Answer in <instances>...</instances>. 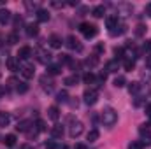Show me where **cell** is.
I'll list each match as a JSON object with an SVG mask.
<instances>
[{
    "label": "cell",
    "mask_w": 151,
    "mask_h": 149,
    "mask_svg": "<svg viewBox=\"0 0 151 149\" xmlns=\"http://www.w3.org/2000/svg\"><path fill=\"white\" fill-rule=\"evenodd\" d=\"M116 121H118V112L114 109L107 107V109L102 111V123L106 126H113V125H116Z\"/></svg>",
    "instance_id": "cell-1"
},
{
    "label": "cell",
    "mask_w": 151,
    "mask_h": 149,
    "mask_svg": "<svg viewBox=\"0 0 151 149\" xmlns=\"http://www.w3.org/2000/svg\"><path fill=\"white\" fill-rule=\"evenodd\" d=\"M79 32H81L86 39H91V37H95V35L99 34L97 27H95V25H91V23H86V21L79 25Z\"/></svg>",
    "instance_id": "cell-2"
},
{
    "label": "cell",
    "mask_w": 151,
    "mask_h": 149,
    "mask_svg": "<svg viewBox=\"0 0 151 149\" xmlns=\"http://www.w3.org/2000/svg\"><path fill=\"white\" fill-rule=\"evenodd\" d=\"M83 100H84L86 105L97 104V100H99V91H97V90H86V91L83 93Z\"/></svg>",
    "instance_id": "cell-3"
},
{
    "label": "cell",
    "mask_w": 151,
    "mask_h": 149,
    "mask_svg": "<svg viewBox=\"0 0 151 149\" xmlns=\"http://www.w3.org/2000/svg\"><path fill=\"white\" fill-rule=\"evenodd\" d=\"M81 133H83V123H81V121L72 123V126H70V130H69V135H70L72 139H76V137H79Z\"/></svg>",
    "instance_id": "cell-4"
},
{
    "label": "cell",
    "mask_w": 151,
    "mask_h": 149,
    "mask_svg": "<svg viewBox=\"0 0 151 149\" xmlns=\"http://www.w3.org/2000/svg\"><path fill=\"white\" fill-rule=\"evenodd\" d=\"M139 133H141V137H142V144H151V130L146 126H141V130H139Z\"/></svg>",
    "instance_id": "cell-5"
},
{
    "label": "cell",
    "mask_w": 151,
    "mask_h": 149,
    "mask_svg": "<svg viewBox=\"0 0 151 149\" xmlns=\"http://www.w3.org/2000/svg\"><path fill=\"white\" fill-rule=\"evenodd\" d=\"M67 47H70V49H77V51L83 49V46L79 44V40H77L74 35H69V37H67Z\"/></svg>",
    "instance_id": "cell-6"
},
{
    "label": "cell",
    "mask_w": 151,
    "mask_h": 149,
    "mask_svg": "<svg viewBox=\"0 0 151 149\" xmlns=\"http://www.w3.org/2000/svg\"><path fill=\"white\" fill-rule=\"evenodd\" d=\"M34 74H35V70H34L32 65H23V67H21V75H23L25 79H32Z\"/></svg>",
    "instance_id": "cell-7"
},
{
    "label": "cell",
    "mask_w": 151,
    "mask_h": 149,
    "mask_svg": "<svg viewBox=\"0 0 151 149\" xmlns=\"http://www.w3.org/2000/svg\"><path fill=\"white\" fill-rule=\"evenodd\" d=\"M30 54H32V49H30L28 46H23V47H19V51H18V60H27Z\"/></svg>",
    "instance_id": "cell-8"
},
{
    "label": "cell",
    "mask_w": 151,
    "mask_h": 149,
    "mask_svg": "<svg viewBox=\"0 0 151 149\" xmlns=\"http://www.w3.org/2000/svg\"><path fill=\"white\" fill-rule=\"evenodd\" d=\"M62 44H63L62 37H58V35H51V37H49V46H51L53 49H60Z\"/></svg>",
    "instance_id": "cell-9"
},
{
    "label": "cell",
    "mask_w": 151,
    "mask_h": 149,
    "mask_svg": "<svg viewBox=\"0 0 151 149\" xmlns=\"http://www.w3.org/2000/svg\"><path fill=\"white\" fill-rule=\"evenodd\" d=\"M39 34V25L37 23H30V25H27V35L28 37H35Z\"/></svg>",
    "instance_id": "cell-10"
},
{
    "label": "cell",
    "mask_w": 151,
    "mask_h": 149,
    "mask_svg": "<svg viewBox=\"0 0 151 149\" xmlns=\"http://www.w3.org/2000/svg\"><path fill=\"white\" fill-rule=\"evenodd\" d=\"M51 135H53L55 139H60V137L63 135V126H62V125H55V126L51 128Z\"/></svg>",
    "instance_id": "cell-11"
},
{
    "label": "cell",
    "mask_w": 151,
    "mask_h": 149,
    "mask_svg": "<svg viewBox=\"0 0 151 149\" xmlns=\"http://www.w3.org/2000/svg\"><path fill=\"white\" fill-rule=\"evenodd\" d=\"M37 21H40V23L49 21V12H47V11H44V9H39V11H37Z\"/></svg>",
    "instance_id": "cell-12"
},
{
    "label": "cell",
    "mask_w": 151,
    "mask_h": 149,
    "mask_svg": "<svg viewBox=\"0 0 151 149\" xmlns=\"http://www.w3.org/2000/svg\"><path fill=\"white\" fill-rule=\"evenodd\" d=\"M47 117L53 119V121H56V119L60 117V111H58V107H55V105L49 107V109H47Z\"/></svg>",
    "instance_id": "cell-13"
},
{
    "label": "cell",
    "mask_w": 151,
    "mask_h": 149,
    "mask_svg": "<svg viewBox=\"0 0 151 149\" xmlns=\"http://www.w3.org/2000/svg\"><path fill=\"white\" fill-rule=\"evenodd\" d=\"M9 19H11V12L7 9H0V23L5 25V23H9Z\"/></svg>",
    "instance_id": "cell-14"
},
{
    "label": "cell",
    "mask_w": 151,
    "mask_h": 149,
    "mask_svg": "<svg viewBox=\"0 0 151 149\" xmlns=\"http://www.w3.org/2000/svg\"><path fill=\"white\" fill-rule=\"evenodd\" d=\"M4 144H5L7 148H12V146L16 144V135H12V133L5 135V137H4Z\"/></svg>",
    "instance_id": "cell-15"
},
{
    "label": "cell",
    "mask_w": 151,
    "mask_h": 149,
    "mask_svg": "<svg viewBox=\"0 0 151 149\" xmlns=\"http://www.w3.org/2000/svg\"><path fill=\"white\" fill-rule=\"evenodd\" d=\"M106 25H107V28H116L118 27V16H109L107 19H106Z\"/></svg>",
    "instance_id": "cell-16"
},
{
    "label": "cell",
    "mask_w": 151,
    "mask_h": 149,
    "mask_svg": "<svg viewBox=\"0 0 151 149\" xmlns=\"http://www.w3.org/2000/svg\"><path fill=\"white\" fill-rule=\"evenodd\" d=\"M30 121H21V123H18V126H16V130L18 132H28L30 130Z\"/></svg>",
    "instance_id": "cell-17"
},
{
    "label": "cell",
    "mask_w": 151,
    "mask_h": 149,
    "mask_svg": "<svg viewBox=\"0 0 151 149\" xmlns=\"http://www.w3.org/2000/svg\"><path fill=\"white\" fill-rule=\"evenodd\" d=\"M11 123V116L7 112H0V126H7Z\"/></svg>",
    "instance_id": "cell-18"
},
{
    "label": "cell",
    "mask_w": 151,
    "mask_h": 149,
    "mask_svg": "<svg viewBox=\"0 0 151 149\" xmlns=\"http://www.w3.org/2000/svg\"><path fill=\"white\" fill-rule=\"evenodd\" d=\"M60 72H62L60 65H49V67H47V74L49 75H58Z\"/></svg>",
    "instance_id": "cell-19"
},
{
    "label": "cell",
    "mask_w": 151,
    "mask_h": 149,
    "mask_svg": "<svg viewBox=\"0 0 151 149\" xmlns=\"http://www.w3.org/2000/svg\"><path fill=\"white\" fill-rule=\"evenodd\" d=\"M99 135H100V133H99V130H95V128H93V130H90V132H88V140H90V142H95V140H99Z\"/></svg>",
    "instance_id": "cell-20"
},
{
    "label": "cell",
    "mask_w": 151,
    "mask_h": 149,
    "mask_svg": "<svg viewBox=\"0 0 151 149\" xmlns=\"http://www.w3.org/2000/svg\"><path fill=\"white\" fill-rule=\"evenodd\" d=\"M106 70L107 72H118V60H113L106 65Z\"/></svg>",
    "instance_id": "cell-21"
},
{
    "label": "cell",
    "mask_w": 151,
    "mask_h": 149,
    "mask_svg": "<svg viewBox=\"0 0 151 149\" xmlns=\"http://www.w3.org/2000/svg\"><path fill=\"white\" fill-rule=\"evenodd\" d=\"M104 12H106L104 5H97V7L93 9V16H95V18H102V16H104Z\"/></svg>",
    "instance_id": "cell-22"
},
{
    "label": "cell",
    "mask_w": 151,
    "mask_h": 149,
    "mask_svg": "<svg viewBox=\"0 0 151 149\" xmlns=\"http://www.w3.org/2000/svg\"><path fill=\"white\" fill-rule=\"evenodd\" d=\"M125 84H127V79H125L123 75H118V77L114 79V86H116V88H123Z\"/></svg>",
    "instance_id": "cell-23"
},
{
    "label": "cell",
    "mask_w": 151,
    "mask_h": 149,
    "mask_svg": "<svg viewBox=\"0 0 151 149\" xmlns=\"http://www.w3.org/2000/svg\"><path fill=\"white\" fill-rule=\"evenodd\" d=\"M83 81H84V84H91L95 81V74L93 72H86V74L83 75Z\"/></svg>",
    "instance_id": "cell-24"
},
{
    "label": "cell",
    "mask_w": 151,
    "mask_h": 149,
    "mask_svg": "<svg viewBox=\"0 0 151 149\" xmlns=\"http://www.w3.org/2000/svg\"><path fill=\"white\" fill-rule=\"evenodd\" d=\"M51 60V54L49 53H46V51H40V56H39V62H42V63H47Z\"/></svg>",
    "instance_id": "cell-25"
},
{
    "label": "cell",
    "mask_w": 151,
    "mask_h": 149,
    "mask_svg": "<svg viewBox=\"0 0 151 149\" xmlns=\"http://www.w3.org/2000/svg\"><path fill=\"white\" fill-rule=\"evenodd\" d=\"M144 148V144L141 142V140H132L130 144H128V149H142Z\"/></svg>",
    "instance_id": "cell-26"
},
{
    "label": "cell",
    "mask_w": 151,
    "mask_h": 149,
    "mask_svg": "<svg viewBox=\"0 0 151 149\" xmlns=\"http://www.w3.org/2000/svg\"><path fill=\"white\" fill-rule=\"evenodd\" d=\"M7 67H9V70H18V65H16V60L11 56V58H7Z\"/></svg>",
    "instance_id": "cell-27"
},
{
    "label": "cell",
    "mask_w": 151,
    "mask_h": 149,
    "mask_svg": "<svg viewBox=\"0 0 151 149\" xmlns=\"http://www.w3.org/2000/svg\"><path fill=\"white\" fill-rule=\"evenodd\" d=\"M76 82H77V75H69V77H65V84H67V86H74Z\"/></svg>",
    "instance_id": "cell-28"
},
{
    "label": "cell",
    "mask_w": 151,
    "mask_h": 149,
    "mask_svg": "<svg viewBox=\"0 0 151 149\" xmlns=\"http://www.w3.org/2000/svg\"><path fill=\"white\" fill-rule=\"evenodd\" d=\"M123 67H125V70H134V67H135V62H134V60H125Z\"/></svg>",
    "instance_id": "cell-29"
},
{
    "label": "cell",
    "mask_w": 151,
    "mask_h": 149,
    "mask_svg": "<svg viewBox=\"0 0 151 149\" xmlns=\"http://www.w3.org/2000/svg\"><path fill=\"white\" fill-rule=\"evenodd\" d=\"M16 90H18L19 93H27V91H28V84H25V82H19V84L16 86Z\"/></svg>",
    "instance_id": "cell-30"
},
{
    "label": "cell",
    "mask_w": 151,
    "mask_h": 149,
    "mask_svg": "<svg viewBox=\"0 0 151 149\" xmlns=\"http://www.w3.org/2000/svg\"><path fill=\"white\" fill-rule=\"evenodd\" d=\"M139 88H141V86H139V82H130L128 91H130V93H137V91H139Z\"/></svg>",
    "instance_id": "cell-31"
},
{
    "label": "cell",
    "mask_w": 151,
    "mask_h": 149,
    "mask_svg": "<svg viewBox=\"0 0 151 149\" xmlns=\"http://www.w3.org/2000/svg\"><path fill=\"white\" fill-rule=\"evenodd\" d=\"M67 97H69L67 91H60V93L56 95V100H58V102H67Z\"/></svg>",
    "instance_id": "cell-32"
},
{
    "label": "cell",
    "mask_w": 151,
    "mask_h": 149,
    "mask_svg": "<svg viewBox=\"0 0 151 149\" xmlns=\"http://www.w3.org/2000/svg\"><path fill=\"white\" fill-rule=\"evenodd\" d=\"M35 126H37V132H46V123H44L42 119H37Z\"/></svg>",
    "instance_id": "cell-33"
},
{
    "label": "cell",
    "mask_w": 151,
    "mask_h": 149,
    "mask_svg": "<svg viewBox=\"0 0 151 149\" xmlns=\"http://www.w3.org/2000/svg\"><path fill=\"white\" fill-rule=\"evenodd\" d=\"M144 32H146V27L144 25H137V28H135V35H144Z\"/></svg>",
    "instance_id": "cell-34"
},
{
    "label": "cell",
    "mask_w": 151,
    "mask_h": 149,
    "mask_svg": "<svg viewBox=\"0 0 151 149\" xmlns=\"http://www.w3.org/2000/svg\"><path fill=\"white\" fill-rule=\"evenodd\" d=\"M7 42H9V44H16V42H18V35H16V34H11V35L7 37Z\"/></svg>",
    "instance_id": "cell-35"
},
{
    "label": "cell",
    "mask_w": 151,
    "mask_h": 149,
    "mask_svg": "<svg viewBox=\"0 0 151 149\" xmlns=\"http://www.w3.org/2000/svg\"><path fill=\"white\" fill-rule=\"evenodd\" d=\"M44 148H46V149H58V146H56L53 140H47V142L44 144Z\"/></svg>",
    "instance_id": "cell-36"
},
{
    "label": "cell",
    "mask_w": 151,
    "mask_h": 149,
    "mask_svg": "<svg viewBox=\"0 0 151 149\" xmlns=\"http://www.w3.org/2000/svg\"><path fill=\"white\" fill-rule=\"evenodd\" d=\"M123 53H125L123 47H116V49H114V54H116L118 58H123Z\"/></svg>",
    "instance_id": "cell-37"
},
{
    "label": "cell",
    "mask_w": 151,
    "mask_h": 149,
    "mask_svg": "<svg viewBox=\"0 0 151 149\" xmlns=\"http://www.w3.org/2000/svg\"><path fill=\"white\" fill-rule=\"evenodd\" d=\"M60 62H62V63H70V56H69V54H62V56H60Z\"/></svg>",
    "instance_id": "cell-38"
},
{
    "label": "cell",
    "mask_w": 151,
    "mask_h": 149,
    "mask_svg": "<svg viewBox=\"0 0 151 149\" xmlns=\"http://www.w3.org/2000/svg\"><path fill=\"white\" fill-rule=\"evenodd\" d=\"M7 82H9V86H18V84H19V81H18V79H14V77H11Z\"/></svg>",
    "instance_id": "cell-39"
},
{
    "label": "cell",
    "mask_w": 151,
    "mask_h": 149,
    "mask_svg": "<svg viewBox=\"0 0 151 149\" xmlns=\"http://www.w3.org/2000/svg\"><path fill=\"white\" fill-rule=\"evenodd\" d=\"M146 67H148V69H151V54H148V56H146Z\"/></svg>",
    "instance_id": "cell-40"
},
{
    "label": "cell",
    "mask_w": 151,
    "mask_h": 149,
    "mask_svg": "<svg viewBox=\"0 0 151 149\" xmlns=\"http://www.w3.org/2000/svg\"><path fill=\"white\" fill-rule=\"evenodd\" d=\"M104 51V44H97V53H102Z\"/></svg>",
    "instance_id": "cell-41"
},
{
    "label": "cell",
    "mask_w": 151,
    "mask_h": 149,
    "mask_svg": "<svg viewBox=\"0 0 151 149\" xmlns=\"http://www.w3.org/2000/svg\"><path fill=\"white\" fill-rule=\"evenodd\" d=\"M146 14L151 18V4H148V5H146Z\"/></svg>",
    "instance_id": "cell-42"
},
{
    "label": "cell",
    "mask_w": 151,
    "mask_h": 149,
    "mask_svg": "<svg viewBox=\"0 0 151 149\" xmlns=\"http://www.w3.org/2000/svg\"><path fill=\"white\" fill-rule=\"evenodd\" d=\"M74 149H86V146H84V144H76Z\"/></svg>",
    "instance_id": "cell-43"
},
{
    "label": "cell",
    "mask_w": 151,
    "mask_h": 149,
    "mask_svg": "<svg viewBox=\"0 0 151 149\" xmlns=\"http://www.w3.org/2000/svg\"><path fill=\"white\" fill-rule=\"evenodd\" d=\"M146 114H148V116L151 117V104L148 105V107H146Z\"/></svg>",
    "instance_id": "cell-44"
},
{
    "label": "cell",
    "mask_w": 151,
    "mask_h": 149,
    "mask_svg": "<svg viewBox=\"0 0 151 149\" xmlns=\"http://www.w3.org/2000/svg\"><path fill=\"white\" fill-rule=\"evenodd\" d=\"M0 95H2V88H0Z\"/></svg>",
    "instance_id": "cell-45"
}]
</instances>
